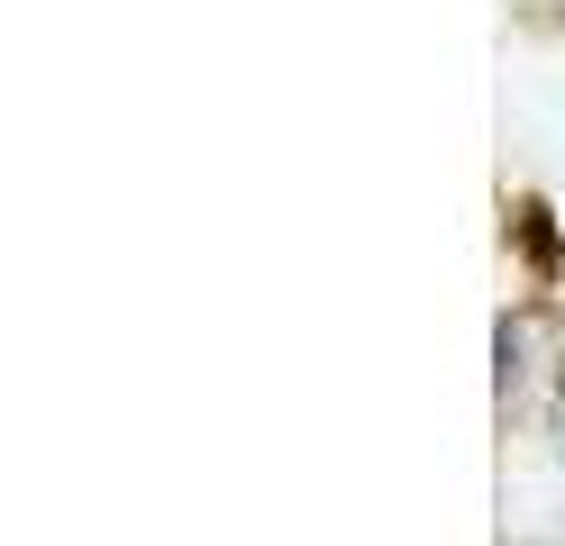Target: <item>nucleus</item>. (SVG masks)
<instances>
[{"label": "nucleus", "instance_id": "f257e3e1", "mask_svg": "<svg viewBox=\"0 0 565 546\" xmlns=\"http://www.w3.org/2000/svg\"><path fill=\"white\" fill-rule=\"evenodd\" d=\"M511 237H520V255H529L539 274H565V237H556V210H547V201H520V210H511Z\"/></svg>", "mask_w": 565, "mask_h": 546}]
</instances>
